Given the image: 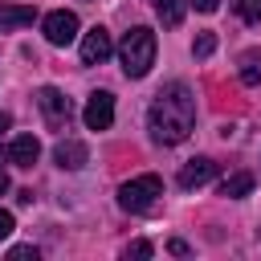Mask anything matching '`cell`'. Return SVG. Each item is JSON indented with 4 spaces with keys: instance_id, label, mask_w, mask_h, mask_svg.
I'll return each instance as SVG.
<instances>
[{
    "instance_id": "obj_1",
    "label": "cell",
    "mask_w": 261,
    "mask_h": 261,
    "mask_svg": "<svg viewBox=\"0 0 261 261\" xmlns=\"http://www.w3.org/2000/svg\"><path fill=\"white\" fill-rule=\"evenodd\" d=\"M147 126H151L155 143H167V147L184 143L192 135V126H196V98H192V90L184 82H171L167 90H159L155 102H151Z\"/></svg>"
},
{
    "instance_id": "obj_2",
    "label": "cell",
    "mask_w": 261,
    "mask_h": 261,
    "mask_svg": "<svg viewBox=\"0 0 261 261\" xmlns=\"http://www.w3.org/2000/svg\"><path fill=\"white\" fill-rule=\"evenodd\" d=\"M118 61H122L126 77H147L151 65H155V33L147 24H135L118 45Z\"/></svg>"
},
{
    "instance_id": "obj_3",
    "label": "cell",
    "mask_w": 261,
    "mask_h": 261,
    "mask_svg": "<svg viewBox=\"0 0 261 261\" xmlns=\"http://www.w3.org/2000/svg\"><path fill=\"white\" fill-rule=\"evenodd\" d=\"M159 196H163V179H159V175H135V179H126V184L118 188V204H122L126 212H139V216L155 212Z\"/></svg>"
},
{
    "instance_id": "obj_4",
    "label": "cell",
    "mask_w": 261,
    "mask_h": 261,
    "mask_svg": "<svg viewBox=\"0 0 261 261\" xmlns=\"http://www.w3.org/2000/svg\"><path fill=\"white\" fill-rule=\"evenodd\" d=\"M37 106H41V114H45V126H49V130H65V126H69L73 106H69V98H65L61 90L41 86V90H37Z\"/></svg>"
},
{
    "instance_id": "obj_5",
    "label": "cell",
    "mask_w": 261,
    "mask_h": 261,
    "mask_svg": "<svg viewBox=\"0 0 261 261\" xmlns=\"http://www.w3.org/2000/svg\"><path fill=\"white\" fill-rule=\"evenodd\" d=\"M82 118H86L90 130H110V122H114V94L110 90H94L86 110H82Z\"/></svg>"
},
{
    "instance_id": "obj_6",
    "label": "cell",
    "mask_w": 261,
    "mask_h": 261,
    "mask_svg": "<svg viewBox=\"0 0 261 261\" xmlns=\"http://www.w3.org/2000/svg\"><path fill=\"white\" fill-rule=\"evenodd\" d=\"M41 29H45V41H49V45H69V41L77 37V16L65 12V8H57V12H49V16L41 20Z\"/></svg>"
},
{
    "instance_id": "obj_7",
    "label": "cell",
    "mask_w": 261,
    "mask_h": 261,
    "mask_svg": "<svg viewBox=\"0 0 261 261\" xmlns=\"http://www.w3.org/2000/svg\"><path fill=\"white\" fill-rule=\"evenodd\" d=\"M110 53H114V41H110V33H106L102 24H94V29L82 37V65H102Z\"/></svg>"
},
{
    "instance_id": "obj_8",
    "label": "cell",
    "mask_w": 261,
    "mask_h": 261,
    "mask_svg": "<svg viewBox=\"0 0 261 261\" xmlns=\"http://www.w3.org/2000/svg\"><path fill=\"white\" fill-rule=\"evenodd\" d=\"M212 175H216V163H212L208 155H200V159H188V163L179 167V188H184V192H192V188H204Z\"/></svg>"
},
{
    "instance_id": "obj_9",
    "label": "cell",
    "mask_w": 261,
    "mask_h": 261,
    "mask_svg": "<svg viewBox=\"0 0 261 261\" xmlns=\"http://www.w3.org/2000/svg\"><path fill=\"white\" fill-rule=\"evenodd\" d=\"M53 159H57V167H61V171H77V167H86L90 151H86V143H82V139H61V143L53 147Z\"/></svg>"
},
{
    "instance_id": "obj_10",
    "label": "cell",
    "mask_w": 261,
    "mask_h": 261,
    "mask_svg": "<svg viewBox=\"0 0 261 261\" xmlns=\"http://www.w3.org/2000/svg\"><path fill=\"white\" fill-rule=\"evenodd\" d=\"M37 155H41L37 135H16V139L8 143V163H16V167H33Z\"/></svg>"
},
{
    "instance_id": "obj_11",
    "label": "cell",
    "mask_w": 261,
    "mask_h": 261,
    "mask_svg": "<svg viewBox=\"0 0 261 261\" xmlns=\"http://www.w3.org/2000/svg\"><path fill=\"white\" fill-rule=\"evenodd\" d=\"M37 20V8L33 4H0V33H12V29H24Z\"/></svg>"
},
{
    "instance_id": "obj_12",
    "label": "cell",
    "mask_w": 261,
    "mask_h": 261,
    "mask_svg": "<svg viewBox=\"0 0 261 261\" xmlns=\"http://www.w3.org/2000/svg\"><path fill=\"white\" fill-rule=\"evenodd\" d=\"M249 192H253V175L249 171H232V175L220 179V196H228V200H241Z\"/></svg>"
},
{
    "instance_id": "obj_13",
    "label": "cell",
    "mask_w": 261,
    "mask_h": 261,
    "mask_svg": "<svg viewBox=\"0 0 261 261\" xmlns=\"http://www.w3.org/2000/svg\"><path fill=\"white\" fill-rule=\"evenodd\" d=\"M241 82L245 86H261V53H245L241 57Z\"/></svg>"
},
{
    "instance_id": "obj_14",
    "label": "cell",
    "mask_w": 261,
    "mask_h": 261,
    "mask_svg": "<svg viewBox=\"0 0 261 261\" xmlns=\"http://www.w3.org/2000/svg\"><path fill=\"white\" fill-rule=\"evenodd\" d=\"M155 4V12H159V20L167 24V29H175L179 20H184V8H179V0H151Z\"/></svg>"
},
{
    "instance_id": "obj_15",
    "label": "cell",
    "mask_w": 261,
    "mask_h": 261,
    "mask_svg": "<svg viewBox=\"0 0 261 261\" xmlns=\"http://www.w3.org/2000/svg\"><path fill=\"white\" fill-rule=\"evenodd\" d=\"M232 8L245 24H261V0H232Z\"/></svg>"
},
{
    "instance_id": "obj_16",
    "label": "cell",
    "mask_w": 261,
    "mask_h": 261,
    "mask_svg": "<svg viewBox=\"0 0 261 261\" xmlns=\"http://www.w3.org/2000/svg\"><path fill=\"white\" fill-rule=\"evenodd\" d=\"M212 49H216V33H200L196 37V45H192V53L204 61V57H212Z\"/></svg>"
},
{
    "instance_id": "obj_17",
    "label": "cell",
    "mask_w": 261,
    "mask_h": 261,
    "mask_svg": "<svg viewBox=\"0 0 261 261\" xmlns=\"http://www.w3.org/2000/svg\"><path fill=\"white\" fill-rule=\"evenodd\" d=\"M151 253H155V249H151V241H130V245L122 249V257H126V261H130V257H151Z\"/></svg>"
},
{
    "instance_id": "obj_18",
    "label": "cell",
    "mask_w": 261,
    "mask_h": 261,
    "mask_svg": "<svg viewBox=\"0 0 261 261\" xmlns=\"http://www.w3.org/2000/svg\"><path fill=\"white\" fill-rule=\"evenodd\" d=\"M8 257H12V261H24V257L37 261V249H33V245H16V249H8Z\"/></svg>"
},
{
    "instance_id": "obj_19",
    "label": "cell",
    "mask_w": 261,
    "mask_h": 261,
    "mask_svg": "<svg viewBox=\"0 0 261 261\" xmlns=\"http://www.w3.org/2000/svg\"><path fill=\"white\" fill-rule=\"evenodd\" d=\"M12 228H16V224H12V212H4V208H0V241H4V237H12Z\"/></svg>"
},
{
    "instance_id": "obj_20",
    "label": "cell",
    "mask_w": 261,
    "mask_h": 261,
    "mask_svg": "<svg viewBox=\"0 0 261 261\" xmlns=\"http://www.w3.org/2000/svg\"><path fill=\"white\" fill-rule=\"evenodd\" d=\"M216 4H220V0H192L196 12H216Z\"/></svg>"
},
{
    "instance_id": "obj_21",
    "label": "cell",
    "mask_w": 261,
    "mask_h": 261,
    "mask_svg": "<svg viewBox=\"0 0 261 261\" xmlns=\"http://www.w3.org/2000/svg\"><path fill=\"white\" fill-rule=\"evenodd\" d=\"M4 192H8V171L0 167V196H4Z\"/></svg>"
},
{
    "instance_id": "obj_22",
    "label": "cell",
    "mask_w": 261,
    "mask_h": 261,
    "mask_svg": "<svg viewBox=\"0 0 261 261\" xmlns=\"http://www.w3.org/2000/svg\"><path fill=\"white\" fill-rule=\"evenodd\" d=\"M8 126H12V118H8V114H0V135H4Z\"/></svg>"
}]
</instances>
